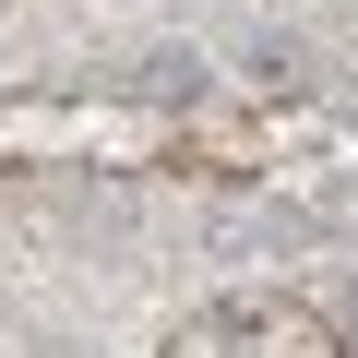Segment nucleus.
Here are the masks:
<instances>
[{
    "label": "nucleus",
    "mask_w": 358,
    "mask_h": 358,
    "mask_svg": "<svg viewBox=\"0 0 358 358\" xmlns=\"http://www.w3.org/2000/svg\"><path fill=\"white\" fill-rule=\"evenodd\" d=\"M120 96H143V108H179V96H203V60H192V48H143V60L120 72Z\"/></svg>",
    "instance_id": "obj_1"
},
{
    "label": "nucleus",
    "mask_w": 358,
    "mask_h": 358,
    "mask_svg": "<svg viewBox=\"0 0 358 358\" xmlns=\"http://www.w3.org/2000/svg\"><path fill=\"white\" fill-rule=\"evenodd\" d=\"M239 72H251L263 96H287V84H299V36H251V48H239Z\"/></svg>",
    "instance_id": "obj_2"
}]
</instances>
